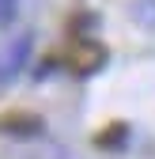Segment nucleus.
<instances>
[{
  "mask_svg": "<svg viewBox=\"0 0 155 159\" xmlns=\"http://www.w3.org/2000/svg\"><path fill=\"white\" fill-rule=\"evenodd\" d=\"M19 11V0H0V27H8Z\"/></svg>",
  "mask_w": 155,
  "mask_h": 159,
  "instance_id": "7ed1b4c3",
  "label": "nucleus"
},
{
  "mask_svg": "<svg viewBox=\"0 0 155 159\" xmlns=\"http://www.w3.org/2000/svg\"><path fill=\"white\" fill-rule=\"evenodd\" d=\"M46 121L38 114H0V136H19V140H30V136H42Z\"/></svg>",
  "mask_w": 155,
  "mask_h": 159,
  "instance_id": "f03ea898",
  "label": "nucleus"
},
{
  "mask_svg": "<svg viewBox=\"0 0 155 159\" xmlns=\"http://www.w3.org/2000/svg\"><path fill=\"white\" fill-rule=\"evenodd\" d=\"M102 65H106V46H99L95 38H80L68 53V68L76 76H95Z\"/></svg>",
  "mask_w": 155,
  "mask_h": 159,
  "instance_id": "f257e3e1",
  "label": "nucleus"
}]
</instances>
